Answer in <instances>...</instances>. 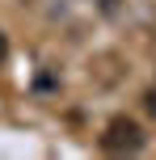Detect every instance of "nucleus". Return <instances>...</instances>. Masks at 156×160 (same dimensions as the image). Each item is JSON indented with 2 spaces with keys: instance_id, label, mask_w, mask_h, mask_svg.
I'll use <instances>...</instances> for the list:
<instances>
[{
  "instance_id": "obj_2",
  "label": "nucleus",
  "mask_w": 156,
  "mask_h": 160,
  "mask_svg": "<svg viewBox=\"0 0 156 160\" xmlns=\"http://www.w3.org/2000/svg\"><path fill=\"white\" fill-rule=\"evenodd\" d=\"M4 55H8V38H4V30H0V63H4Z\"/></svg>"
},
{
  "instance_id": "obj_1",
  "label": "nucleus",
  "mask_w": 156,
  "mask_h": 160,
  "mask_svg": "<svg viewBox=\"0 0 156 160\" xmlns=\"http://www.w3.org/2000/svg\"><path fill=\"white\" fill-rule=\"evenodd\" d=\"M101 152H110V156H135V152H143V131H139V122H131V118H110L106 131H101Z\"/></svg>"
}]
</instances>
